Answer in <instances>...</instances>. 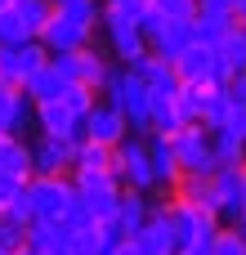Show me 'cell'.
<instances>
[{
  "label": "cell",
  "mask_w": 246,
  "mask_h": 255,
  "mask_svg": "<svg viewBox=\"0 0 246 255\" xmlns=\"http://www.w3.org/2000/svg\"><path fill=\"white\" fill-rule=\"evenodd\" d=\"M94 27H99V0H67V4H54L36 40L49 54H67V49L94 45Z\"/></svg>",
  "instance_id": "cell-1"
},
{
  "label": "cell",
  "mask_w": 246,
  "mask_h": 255,
  "mask_svg": "<svg viewBox=\"0 0 246 255\" xmlns=\"http://www.w3.org/2000/svg\"><path fill=\"white\" fill-rule=\"evenodd\" d=\"M161 206H166V220H170V233H175V255L184 251V247L211 242L215 229H220L215 211H206V206H197V202H188V197H166Z\"/></svg>",
  "instance_id": "cell-2"
},
{
  "label": "cell",
  "mask_w": 246,
  "mask_h": 255,
  "mask_svg": "<svg viewBox=\"0 0 246 255\" xmlns=\"http://www.w3.org/2000/svg\"><path fill=\"white\" fill-rule=\"evenodd\" d=\"M166 143H170L175 166H179V175H184V179H206V175H215V170H220V166H215V157H211L206 126L188 121V126H179L175 134H166Z\"/></svg>",
  "instance_id": "cell-3"
},
{
  "label": "cell",
  "mask_w": 246,
  "mask_h": 255,
  "mask_svg": "<svg viewBox=\"0 0 246 255\" xmlns=\"http://www.w3.org/2000/svg\"><path fill=\"white\" fill-rule=\"evenodd\" d=\"M49 63L58 67V76L67 81V85H90L94 94L108 85V76H112V58L103 54V49H94V45H81V49H67V54H49Z\"/></svg>",
  "instance_id": "cell-4"
},
{
  "label": "cell",
  "mask_w": 246,
  "mask_h": 255,
  "mask_svg": "<svg viewBox=\"0 0 246 255\" xmlns=\"http://www.w3.org/2000/svg\"><path fill=\"white\" fill-rule=\"evenodd\" d=\"M27 206H31V220H45V224H63L67 206H72V175H31L27 188H22Z\"/></svg>",
  "instance_id": "cell-5"
},
{
  "label": "cell",
  "mask_w": 246,
  "mask_h": 255,
  "mask_svg": "<svg viewBox=\"0 0 246 255\" xmlns=\"http://www.w3.org/2000/svg\"><path fill=\"white\" fill-rule=\"evenodd\" d=\"M112 175L121 179V188L157 193V184H152V166H148V134H125V139L112 148Z\"/></svg>",
  "instance_id": "cell-6"
},
{
  "label": "cell",
  "mask_w": 246,
  "mask_h": 255,
  "mask_svg": "<svg viewBox=\"0 0 246 255\" xmlns=\"http://www.w3.org/2000/svg\"><path fill=\"white\" fill-rule=\"evenodd\" d=\"M72 193H76V202L85 206V215L94 220V224H103V220H112L117 215V202H121V179L112 175V170H103V175H72Z\"/></svg>",
  "instance_id": "cell-7"
},
{
  "label": "cell",
  "mask_w": 246,
  "mask_h": 255,
  "mask_svg": "<svg viewBox=\"0 0 246 255\" xmlns=\"http://www.w3.org/2000/svg\"><path fill=\"white\" fill-rule=\"evenodd\" d=\"M99 27H103V36H108V45H112V63H134L148 45H143V31H139V22L130 18V13H117V9H103L99 4Z\"/></svg>",
  "instance_id": "cell-8"
},
{
  "label": "cell",
  "mask_w": 246,
  "mask_h": 255,
  "mask_svg": "<svg viewBox=\"0 0 246 255\" xmlns=\"http://www.w3.org/2000/svg\"><path fill=\"white\" fill-rule=\"evenodd\" d=\"M49 58V49L40 40H22V45H0V85L22 90V81Z\"/></svg>",
  "instance_id": "cell-9"
},
{
  "label": "cell",
  "mask_w": 246,
  "mask_h": 255,
  "mask_svg": "<svg viewBox=\"0 0 246 255\" xmlns=\"http://www.w3.org/2000/svg\"><path fill=\"white\" fill-rule=\"evenodd\" d=\"M130 134V126H125V117L108 103V99H99L85 117H81V139H94V143H108V148H117L121 139Z\"/></svg>",
  "instance_id": "cell-10"
},
{
  "label": "cell",
  "mask_w": 246,
  "mask_h": 255,
  "mask_svg": "<svg viewBox=\"0 0 246 255\" xmlns=\"http://www.w3.org/2000/svg\"><path fill=\"white\" fill-rule=\"evenodd\" d=\"M76 143L81 139H31V175H72L76 161Z\"/></svg>",
  "instance_id": "cell-11"
},
{
  "label": "cell",
  "mask_w": 246,
  "mask_h": 255,
  "mask_svg": "<svg viewBox=\"0 0 246 255\" xmlns=\"http://www.w3.org/2000/svg\"><path fill=\"white\" fill-rule=\"evenodd\" d=\"M31 126H36V134H45V139H81V117H76L63 99L36 103V108H31Z\"/></svg>",
  "instance_id": "cell-12"
},
{
  "label": "cell",
  "mask_w": 246,
  "mask_h": 255,
  "mask_svg": "<svg viewBox=\"0 0 246 255\" xmlns=\"http://www.w3.org/2000/svg\"><path fill=\"white\" fill-rule=\"evenodd\" d=\"M166 202V197H161ZM152 206V215L139 224V233L130 238L134 247H139V255H175V233H170V220H166V206Z\"/></svg>",
  "instance_id": "cell-13"
},
{
  "label": "cell",
  "mask_w": 246,
  "mask_h": 255,
  "mask_svg": "<svg viewBox=\"0 0 246 255\" xmlns=\"http://www.w3.org/2000/svg\"><path fill=\"white\" fill-rule=\"evenodd\" d=\"M170 67H175L179 81H211V85H215V49L202 45V40H188V45L170 58Z\"/></svg>",
  "instance_id": "cell-14"
},
{
  "label": "cell",
  "mask_w": 246,
  "mask_h": 255,
  "mask_svg": "<svg viewBox=\"0 0 246 255\" xmlns=\"http://www.w3.org/2000/svg\"><path fill=\"white\" fill-rule=\"evenodd\" d=\"M148 166H152V184H157V197H170L179 188V166H175V152L166 143V134H148Z\"/></svg>",
  "instance_id": "cell-15"
},
{
  "label": "cell",
  "mask_w": 246,
  "mask_h": 255,
  "mask_svg": "<svg viewBox=\"0 0 246 255\" xmlns=\"http://www.w3.org/2000/svg\"><path fill=\"white\" fill-rule=\"evenodd\" d=\"M157 202H161L157 193H134V188H125V193H121V202H117V215H112V220H117V229H121L125 238H134V233H139V224L152 215V206H157Z\"/></svg>",
  "instance_id": "cell-16"
},
{
  "label": "cell",
  "mask_w": 246,
  "mask_h": 255,
  "mask_svg": "<svg viewBox=\"0 0 246 255\" xmlns=\"http://www.w3.org/2000/svg\"><path fill=\"white\" fill-rule=\"evenodd\" d=\"M233 72H246V31H242V22L215 45V85H224Z\"/></svg>",
  "instance_id": "cell-17"
},
{
  "label": "cell",
  "mask_w": 246,
  "mask_h": 255,
  "mask_svg": "<svg viewBox=\"0 0 246 255\" xmlns=\"http://www.w3.org/2000/svg\"><path fill=\"white\" fill-rule=\"evenodd\" d=\"M31 99L22 94V90H9V85H0V134H22V130H31Z\"/></svg>",
  "instance_id": "cell-18"
},
{
  "label": "cell",
  "mask_w": 246,
  "mask_h": 255,
  "mask_svg": "<svg viewBox=\"0 0 246 255\" xmlns=\"http://www.w3.org/2000/svg\"><path fill=\"white\" fill-rule=\"evenodd\" d=\"M211 94H215L211 81H179V90H175V112H179V121H184V126H188V121L202 126V112H206Z\"/></svg>",
  "instance_id": "cell-19"
},
{
  "label": "cell",
  "mask_w": 246,
  "mask_h": 255,
  "mask_svg": "<svg viewBox=\"0 0 246 255\" xmlns=\"http://www.w3.org/2000/svg\"><path fill=\"white\" fill-rule=\"evenodd\" d=\"M63 90H67V81L58 76V67H54L49 58H45V63H40V67L22 81V94H27L31 103H49V99H58Z\"/></svg>",
  "instance_id": "cell-20"
},
{
  "label": "cell",
  "mask_w": 246,
  "mask_h": 255,
  "mask_svg": "<svg viewBox=\"0 0 246 255\" xmlns=\"http://www.w3.org/2000/svg\"><path fill=\"white\" fill-rule=\"evenodd\" d=\"M0 175L31 179V143L22 134H0Z\"/></svg>",
  "instance_id": "cell-21"
},
{
  "label": "cell",
  "mask_w": 246,
  "mask_h": 255,
  "mask_svg": "<svg viewBox=\"0 0 246 255\" xmlns=\"http://www.w3.org/2000/svg\"><path fill=\"white\" fill-rule=\"evenodd\" d=\"M233 27H238L233 13H215V9H197V13H193V40H202V45H211V49H215Z\"/></svg>",
  "instance_id": "cell-22"
},
{
  "label": "cell",
  "mask_w": 246,
  "mask_h": 255,
  "mask_svg": "<svg viewBox=\"0 0 246 255\" xmlns=\"http://www.w3.org/2000/svg\"><path fill=\"white\" fill-rule=\"evenodd\" d=\"M206 139H211V157H215L220 170L246 166V143L238 139V134H229V130H206Z\"/></svg>",
  "instance_id": "cell-23"
},
{
  "label": "cell",
  "mask_w": 246,
  "mask_h": 255,
  "mask_svg": "<svg viewBox=\"0 0 246 255\" xmlns=\"http://www.w3.org/2000/svg\"><path fill=\"white\" fill-rule=\"evenodd\" d=\"M112 170V148L108 143H94V139H81L76 143V161H72V175H103Z\"/></svg>",
  "instance_id": "cell-24"
},
{
  "label": "cell",
  "mask_w": 246,
  "mask_h": 255,
  "mask_svg": "<svg viewBox=\"0 0 246 255\" xmlns=\"http://www.w3.org/2000/svg\"><path fill=\"white\" fill-rule=\"evenodd\" d=\"M108 238H103V229L99 224H85V229H72L67 233V251L72 255H108Z\"/></svg>",
  "instance_id": "cell-25"
},
{
  "label": "cell",
  "mask_w": 246,
  "mask_h": 255,
  "mask_svg": "<svg viewBox=\"0 0 246 255\" xmlns=\"http://www.w3.org/2000/svg\"><path fill=\"white\" fill-rule=\"evenodd\" d=\"M13 13L22 18L27 36H40V27H45L49 13H54V0H13Z\"/></svg>",
  "instance_id": "cell-26"
},
{
  "label": "cell",
  "mask_w": 246,
  "mask_h": 255,
  "mask_svg": "<svg viewBox=\"0 0 246 255\" xmlns=\"http://www.w3.org/2000/svg\"><path fill=\"white\" fill-rule=\"evenodd\" d=\"M22 247H27V224H18L13 215L0 211V251L13 255V251H22Z\"/></svg>",
  "instance_id": "cell-27"
},
{
  "label": "cell",
  "mask_w": 246,
  "mask_h": 255,
  "mask_svg": "<svg viewBox=\"0 0 246 255\" xmlns=\"http://www.w3.org/2000/svg\"><path fill=\"white\" fill-rule=\"evenodd\" d=\"M211 255H246V238L233 224H220L215 238H211Z\"/></svg>",
  "instance_id": "cell-28"
},
{
  "label": "cell",
  "mask_w": 246,
  "mask_h": 255,
  "mask_svg": "<svg viewBox=\"0 0 246 255\" xmlns=\"http://www.w3.org/2000/svg\"><path fill=\"white\" fill-rule=\"evenodd\" d=\"M229 112H233V103H229L224 85H215V94H211V103H206V112H202V126H206V130H220V126L229 121Z\"/></svg>",
  "instance_id": "cell-29"
},
{
  "label": "cell",
  "mask_w": 246,
  "mask_h": 255,
  "mask_svg": "<svg viewBox=\"0 0 246 255\" xmlns=\"http://www.w3.org/2000/svg\"><path fill=\"white\" fill-rule=\"evenodd\" d=\"M58 99H63V103H67V108H72L76 117H85V112H90V108L99 103V94H94L90 85H67V90H63Z\"/></svg>",
  "instance_id": "cell-30"
},
{
  "label": "cell",
  "mask_w": 246,
  "mask_h": 255,
  "mask_svg": "<svg viewBox=\"0 0 246 255\" xmlns=\"http://www.w3.org/2000/svg\"><path fill=\"white\" fill-rule=\"evenodd\" d=\"M148 9L161 13V18H193L197 13V0H148Z\"/></svg>",
  "instance_id": "cell-31"
},
{
  "label": "cell",
  "mask_w": 246,
  "mask_h": 255,
  "mask_svg": "<svg viewBox=\"0 0 246 255\" xmlns=\"http://www.w3.org/2000/svg\"><path fill=\"white\" fill-rule=\"evenodd\" d=\"M22 188H27V179H18V175H0V211H9V206L22 197Z\"/></svg>",
  "instance_id": "cell-32"
},
{
  "label": "cell",
  "mask_w": 246,
  "mask_h": 255,
  "mask_svg": "<svg viewBox=\"0 0 246 255\" xmlns=\"http://www.w3.org/2000/svg\"><path fill=\"white\" fill-rule=\"evenodd\" d=\"M224 94H229L233 108H246V72H233V76L224 81Z\"/></svg>",
  "instance_id": "cell-33"
},
{
  "label": "cell",
  "mask_w": 246,
  "mask_h": 255,
  "mask_svg": "<svg viewBox=\"0 0 246 255\" xmlns=\"http://www.w3.org/2000/svg\"><path fill=\"white\" fill-rule=\"evenodd\" d=\"M99 4H103V9H117V13H130L134 22L148 13V0H99Z\"/></svg>",
  "instance_id": "cell-34"
},
{
  "label": "cell",
  "mask_w": 246,
  "mask_h": 255,
  "mask_svg": "<svg viewBox=\"0 0 246 255\" xmlns=\"http://www.w3.org/2000/svg\"><path fill=\"white\" fill-rule=\"evenodd\" d=\"M220 130H229V134H238V139L246 143V108H233V112H229V121H224Z\"/></svg>",
  "instance_id": "cell-35"
},
{
  "label": "cell",
  "mask_w": 246,
  "mask_h": 255,
  "mask_svg": "<svg viewBox=\"0 0 246 255\" xmlns=\"http://www.w3.org/2000/svg\"><path fill=\"white\" fill-rule=\"evenodd\" d=\"M197 9H215V13H233L238 0H197Z\"/></svg>",
  "instance_id": "cell-36"
},
{
  "label": "cell",
  "mask_w": 246,
  "mask_h": 255,
  "mask_svg": "<svg viewBox=\"0 0 246 255\" xmlns=\"http://www.w3.org/2000/svg\"><path fill=\"white\" fill-rule=\"evenodd\" d=\"M108 255H139V247L125 238V242H112V247H108Z\"/></svg>",
  "instance_id": "cell-37"
},
{
  "label": "cell",
  "mask_w": 246,
  "mask_h": 255,
  "mask_svg": "<svg viewBox=\"0 0 246 255\" xmlns=\"http://www.w3.org/2000/svg\"><path fill=\"white\" fill-rule=\"evenodd\" d=\"M179 255H211V242H197V247H184Z\"/></svg>",
  "instance_id": "cell-38"
},
{
  "label": "cell",
  "mask_w": 246,
  "mask_h": 255,
  "mask_svg": "<svg viewBox=\"0 0 246 255\" xmlns=\"http://www.w3.org/2000/svg\"><path fill=\"white\" fill-rule=\"evenodd\" d=\"M40 255H72V251H67V242H63V247H54V251H40Z\"/></svg>",
  "instance_id": "cell-39"
},
{
  "label": "cell",
  "mask_w": 246,
  "mask_h": 255,
  "mask_svg": "<svg viewBox=\"0 0 246 255\" xmlns=\"http://www.w3.org/2000/svg\"><path fill=\"white\" fill-rule=\"evenodd\" d=\"M13 255H40V251H31V247H22V251H13Z\"/></svg>",
  "instance_id": "cell-40"
},
{
  "label": "cell",
  "mask_w": 246,
  "mask_h": 255,
  "mask_svg": "<svg viewBox=\"0 0 246 255\" xmlns=\"http://www.w3.org/2000/svg\"><path fill=\"white\" fill-rule=\"evenodd\" d=\"M54 4H67V0H54Z\"/></svg>",
  "instance_id": "cell-41"
},
{
  "label": "cell",
  "mask_w": 246,
  "mask_h": 255,
  "mask_svg": "<svg viewBox=\"0 0 246 255\" xmlns=\"http://www.w3.org/2000/svg\"><path fill=\"white\" fill-rule=\"evenodd\" d=\"M242 31H246V22H242Z\"/></svg>",
  "instance_id": "cell-42"
}]
</instances>
